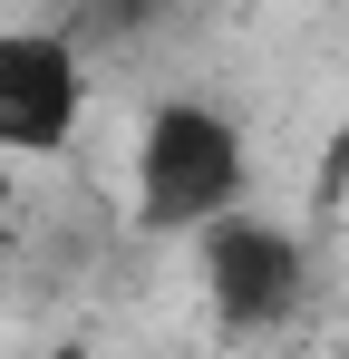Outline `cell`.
I'll return each mask as SVG.
<instances>
[{"mask_svg":"<svg viewBox=\"0 0 349 359\" xmlns=\"http://www.w3.org/2000/svg\"><path fill=\"white\" fill-rule=\"evenodd\" d=\"M0 233H10V165H0Z\"/></svg>","mask_w":349,"mask_h":359,"instance_id":"5b68a950","label":"cell"},{"mask_svg":"<svg viewBox=\"0 0 349 359\" xmlns=\"http://www.w3.org/2000/svg\"><path fill=\"white\" fill-rule=\"evenodd\" d=\"M174 0H78V20H68V39H78V59L88 49H116V39H136V29H156Z\"/></svg>","mask_w":349,"mask_h":359,"instance_id":"277c9868","label":"cell"},{"mask_svg":"<svg viewBox=\"0 0 349 359\" xmlns=\"http://www.w3.org/2000/svg\"><path fill=\"white\" fill-rule=\"evenodd\" d=\"M242 184H252V156H242V126L204 97H174L146 117L136 136V224L146 233H204L242 214Z\"/></svg>","mask_w":349,"mask_h":359,"instance_id":"6da1fadb","label":"cell"},{"mask_svg":"<svg viewBox=\"0 0 349 359\" xmlns=\"http://www.w3.org/2000/svg\"><path fill=\"white\" fill-rule=\"evenodd\" d=\"M204 292H214V311H224L233 330H272V320H291V301H301V243L282 224H262V214L204 224Z\"/></svg>","mask_w":349,"mask_h":359,"instance_id":"3957f363","label":"cell"},{"mask_svg":"<svg viewBox=\"0 0 349 359\" xmlns=\"http://www.w3.org/2000/svg\"><path fill=\"white\" fill-rule=\"evenodd\" d=\"M88 107V68L68 29H0V165L10 156H58Z\"/></svg>","mask_w":349,"mask_h":359,"instance_id":"7a4b0ae2","label":"cell"}]
</instances>
